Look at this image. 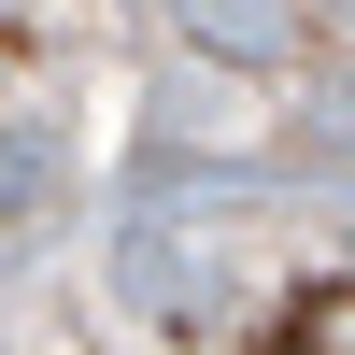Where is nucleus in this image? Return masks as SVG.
<instances>
[{"instance_id":"obj_1","label":"nucleus","mask_w":355,"mask_h":355,"mask_svg":"<svg viewBox=\"0 0 355 355\" xmlns=\"http://www.w3.org/2000/svg\"><path fill=\"white\" fill-rule=\"evenodd\" d=\"M185 43L199 57H242V71H284V57L313 43L299 0H185Z\"/></svg>"},{"instance_id":"obj_2","label":"nucleus","mask_w":355,"mask_h":355,"mask_svg":"<svg viewBox=\"0 0 355 355\" xmlns=\"http://www.w3.org/2000/svg\"><path fill=\"white\" fill-rule=\"evenodd\" d=\"M57 199H71V142L43 114H0V227H43Z\"/></svg>"},{"instance_id":"obj_3","label":"nucleus","mask_w":355,"mask_h":355,"mask_svg":"<svg viewBox=\"0 0 355 355\" xmlns=\"http://www.w3.org/2000/svg\"><path fill=\"white\" fill-rule=\"evenodd\" d=\"M313 157H355V85H327V114H313Z\"/></svg>"}]
</instances>
